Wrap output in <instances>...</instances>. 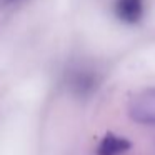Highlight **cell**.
Here are the masks:
<instances>
[{"instance_id": "4", "label": "cell", "mask_w": 155, "mask_h": 155, "mask_svg": "<svg viewBox=\"0 0 155 155\" xmlns=\"http://www.w3.org/2000/svg\"><path fill=\"white\" fill-rule=\"evenodd\" d=\"M72 88L77 95H88L95 88V77L90 72H77L72 78Z\"/></svg>"}, {"instance_id": "1", "label": "cell", "mask_w": 155, "mask_h": 155, "mask_svg": "<svg viewBox=\"0 0 155 155\" xmlns=\"http://www.w3.org/2000/svg\"><path fill=\"white\" fill-rule=\"evenodd\" d=\"M130 118L142 125H155V88H148L128 104Z\"/></svg>"}, {"instance_id": "2", "label": "cell", "mask_w": 155, "mask_h": 155, "mask_svg": "<svg viewBox=\"0 0 155 155\" xmlns=\"http://www.w3.org/2000/svg\"><path fill=\"white\" fill-rule=\"evenodd\" d=\"M115 14L125 24H138L143 15V0H117Z\"/></svg>"}, {"instance_id": "3", "label": "cell", "mask_w": 155, "mask_h": 155, "mask_svg": "<svg viewBox=\"0 0 155 155\" xmlns=\"http://www.w3.org/2000/svg\"><path fill=\"white\" fill-rule=\"evenodd\" d=\"M132 147L127 138L115 134H107L97 147V155H122Z\"/></svg>"}, {"instance_id": "5", "label": "cell", "mask_w": 155, "mask_h": 155, "mask_svg": "<svg viewBox=\"0 0 155 155\" xmlns=\"http://www.w3.org/2000/svg\"><path fill=\"white\" fill-rule=\"evenodd\" d=\"M2 2H5V4H14V2H18V0H2Z\"/></svg>"}]
</instances>
